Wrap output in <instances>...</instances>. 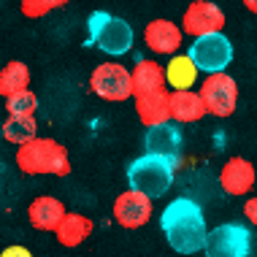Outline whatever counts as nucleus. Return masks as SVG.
<instances>
[{
    "instance_id": "nucleus-24",
    "label": "nucleus",
    "mask_w": 257,
    "mask_h": 257,
    "mask_svg": "<svg viewBox=\"0 0 257 257\" xmlns=\"http://www.w3.org/2000/svg\"><path fill=\"white\" fill-rule=\"evenodd\" d=\"M244 214H246V219L252 222V225H257V195L246 198V203H244Z\"/></svg>"
},
{
    "instance_id": "nucleus-19",
    "label": "nucleus",
    "mask_w": 257,
    "mask_h": 257,
    "mask_svg": "<svg viewBox=\"0 0 257 257\" xmlns=\"http://www.w3.org/2000/svg\"><path fill=\"white\" fill-rule=\"evenodd\" d=\"M163 73H165V84H168L173 92H179V89H190L192 84H195V79H198L195 62L187 57V54H182V52L171 54V60H168V65L163 68Z\"/></svg>"
},
{
    "instance_id": "nucleus-20",
    "label": "nucleus",
    "mask_w": 257,
    "mask_h": 257,
    "mask_svg": "<svg viewBox=\"0 0 257 257\" xmlns=\"http://www.w3.org/2000/svg\"><path fill=\"white\" fill-rule=\"evenodd\" d=\"M22 89H30V68L19 60H11L0 68V98L17 95Z\"/></svg>"
},
{
    "instance_id": "nucleus-9",
    "label": "nucleus",
    "mask_w": 257,
    "mask_h": 257,
    "mask_svg": "<svg viewBox=\"0 0 257 257\" xmlns=\"http://www.w3.org/2000/svg\"><path fill=\"white\" fill-rule=\"evenodd\" d=\"M222 27H225V14L211 0H192L182 14V33L190 38L222 33Z\"/></svg>"
},
{
    "instance_id": "nucleus-6",
    "label": "nucleus",
    "mask_w": 257,
    "mask_h": 257,
    "mask_svg": "<svg viewBox=\"0 0 257 257\" xmlns=\"http://www.w3.org/2000/svg\"><path fill=\"white\" fill-rule=\"evenodd\" d=\"M206 257H249L252 252V233L238 222H225L206 233L203 244Z\"/></svg>"
},
{
    "instance_id": "nucleus-26",
    "label": "nucleus",
    "mask_w": 257,
    "mask_h": 257,
    "mask_svg": "<svg viewBox=\"0 0 257 257\" xmlns=\"http://www.w3.org/2000/svg\"><path fill=\"white\" fill-rule=\"evenodd\" d=\"M244 6H246L252 14H257V0H244Z\"/></svg>"
},
{
    "instance_id": "nucleus-16",
    "label": "nucleus",
    "mask_w": 257,
    "mask_h": 257,
    "mask_svg": "<svg viewBox=\"0 0 257 257\" xmlns=\"http://www.w3.org/2000/svg\"><path fill=\"white\" fill-rule=\"evenodd\" d=\"M130 87H133V95H149L157 92V89H165V73L163 65L157 60H138L136 68L130 71Z\"/></svg>"
},
{
    "instance_id": "nucleus-25",
    "label": "nucleus",
    "mask_w": 257,
    "mask_h": 257,
    "mask_svg": "<svg viewBox=\"0 0 257 257\" xmlns=\"http://www.w3.org/2000/svg\"><path fill=\"white\" fill-rule=\"evenodd\" d=\"M41 3H44L46 11H54V9H60V6H65L68 0H41Z\"/></svg>"
},
{
    "instance_id": "nucleus-22",
    "label": "nucleus",
    "mask_w": 257,
    "mask_h": 257,
    "mask_svg": "<svg viewBox=\"0 0 257 257\" xmlns=\"http://www.w3.org/2000/svg\"><path fill=\"white\" fill-rule=\"evenodd\" d=\"M6 111H9V116H36L38 95L30 92V89H22V92H17V95H9V98H6Z\"/></svg>"
},
{
    "instance_id": "nucleus-12",
    "label": "nucleus",
    "mask_w": 257,
    "mask_h": 257,
    "mask_svg": "<svg viewBox=\"0 0 257 257\" xmlns=\"http://www.w3.org/2000/svg\"><path fill=\"white\" fill-rule=\"evenodd\" d=\"M254 182H257V168L246 157H230L219 171L222 190L233 198H241V195H246V192H252Z\"/></svg>"
},
{
    "instance_id": "nucleus-3",
    "label": "nucleus",
    "mask_w": 257,
    "mask_h": 257,
    "mask_svg": "<svg viewBox=\"0 0 257 257\" xmlns=\"http://www.w3.org/2000/svg\"><path fill=\"white\" fill-rule=\"evenodd\" d=\"M176 168L179 163H173L168 157H160V155H141L136 157L133 163L127 165V182L130 190L147 195L149 200L163 198L165 192L171 190L173 179H176Z\"/></svg>"
},
{
    "instance_id": "nucleus-18",
    "label": "nucleus",
    "mask_w": 257,
    "mask_h": 257,
    "mask_svg": "<svg viewBox=\"0 0 257 257\" xmlns=\"http://www.w3.org/2000/svg\"><path fill=\"white\" fill-rule=\"evenodd\" d=\"M136 114L141 124H160V122H171V111H168V92L165 89H157V92L149 95H138L136 98Z\"/></svg>"
},
{
    "instance_id": "nucleus-1",
    "label": "nucleus",
    "mask_w": 257,
    "mask_h": 257,
    "mask_svg": "<svg viewBox=\"0 0 257 257\" xmlns=\"http://www.w3.org/2000/svg\"><path fill=\"white\" fill-rule=\"evenodd\" d=\"M160 227L171 249L179 254H198L206 244V217L200 203H195L192 198L171 200L160 214Z\"/></svg>"
},
{
    "instance_id": "nucleus-8",
    "label": "nucleus",
    "mask_w": 257,
    "mask_h": 257,
    "mask_svg": "<svg viewBox=\"0 0 257 257\" xmlns=\"http://www.w3.org/2000/svg\"><path fill=\"white\" fill-rule=\"evenodd\" d=\"M89 89L108 103L127 100L130 95H133L130 71L124 65H119V62H100L92 71V76H89Z\"/></svg>"
},
{
    "instance_id": "nucleus-5",
    "label": "nucleus",
    "mask_w": 257,
    "mask_h": 257,
    "mask_svg": "<svg viewBox=\"0 0 257 257\" xmlns=\"http://www.w3.org/2000/svg\"><path fill=\"white\" fill-rule=\"evenodd\" d=\"M187 57L203 73H222L233 62V44L225 33H208L192 41Z\"/></svg>"
},
{
    "instance_id": "nucleus-21",
    "label": "nucleus",
    "mask_w": 257,
    "mask_h": 257,
    "mask_svg": "<svg viewBox=\"0 0 257 257\" xmlns=\"http://www.w3.org/2000/svg\"><path fill=\"white\" fill-rule=\"evenodd\" d=\"M0 136L6 141L17 144V147H22V144L38 138V122H36V116H9L0 124Z\"/></svg>"
},
{
    "instance_id": "nucleus-23",
    "label": "nucleus",
    "mask_w": 257,
    "mask_h": 257,
    "mask_svg": "<svg viewBox=\"0 0 257 257\" xmlns=\"http://www.w3.org/2000/svg\"><path fill=\"white\" fill-rule=\"evenodd\" d=\"M0 257H33V252L25 246H19V244H14V246H6L3 252H0Z\"/></svg>"
},
{
    "instance_id": "nucleus-15",
    "label": "nucleus",
    "mask_w": 257,
    "mask_h": 257,
    "mask_svg": "<svg viewBox=\"0 0 257 257\" xmlns=\"http://www.w3.org/2000/svg\"><path fill=\"white\" fill-rule=\"evenodd\" d=\"M168 111H171V122H176V124H190V122H198L206 116L203 100L192 89L168 92Z\"/></svg>"
},
{
    "instance_id": "nucleus-4",
    "label": "nucleus",
    "mask_w": 257,
    "mask_h": 257,
    "mask_svg": "<svg viewBox=\"0 0 257 257\" xmlns=\"http://www.w3.org/2000/svg\"><path fill=\"white\" fill-rule=\"evenodd\" d=\"M87 33H89V44L98 46L103 54L111 57H122L133 49L136 33L124 19L114 17L108 11H92L87 17Z\"/></svg>"
},
{
    "instance_id": "nucleus-17",
    "label": "nucleus",
    "mask_w": 257,
    "mask_h": 257,
    "mask_svg": "<svg viewBox=\"0 0 257 257\" xmlns=\"http://www.w3.org/2000/svg\"><path fill=\"white\" fill-rule=\"evenodd\" d=\"M89 233H92V219L84 217V214H73V211L65 214L60 219V225L54 227V235H57L60 246H65V249L81 246L89 238Z\"/></svg>"
},
{
    "instance_id": "nucleus-10",
    "label": "nucleus",
    "mask_w": 257,
    "mask_h": 257,
    "mask_svg": "<svg viewBox=\"0 0 257 257\" xmlns=\"http://www.w3.org/2000/svg\"><path fill=\"white\" fill-rule=\"evenodd\" d=\"M182 147H184V138H182V127L176 122H160L147 127V136H144V149L149 155H160V157H168L173 163L182 160Z\"/></svg>"
},
{
    "instance_id": "nucleus-11",
    "label": "nucleus",
    "mask_w": 257,
    "mask_h": 257,
    "mask_svg": "<svg viewBox=\"0 0 257 257\" xmlns=\"http://www.w3.org/2000/svg\"><path fill=\"white\" fill-rule=\"evenodd\" d=\"M152 214H155L152 200L147 195H141V192H136V190L119 192L114 200V219L119 222L122 227H127V230L144 227L152 219Z\"/></svg>"
},
{
    "instance_id": "nucleus-7",
    "label": "nucleus",
    "mask_w": 257,
    "mask_h": 257,
    "mask_svg": "<svg viewBox=\"0 0 257 257\" xmlns=\"http://www.w3.org/2000/svg\"><path fill=\"white\" fill-rule=\"evenodd\" d=\"M200 100H203L206 114L211 116H230L235 106H238V84H235L233 76H227L225 71L222 73H208L206 81L200 84Z\"/></svg>"
},
{
    "instance_id": "nucleus-14",
    "label": "nucleus",
    "mask_w": 257,
    "mask_h": 257,
    "mask_svg": "<svg viewBox=\"0 0 257 257\" xmlns=\"http://www.w3.org/2000/svg\"><path fill=\"white\" fill-rule=\"evenodd\" d=\"M68 214V208L62 206V200L52 198V195H38L27 206V219L36 230H44V233H54V227L60 225V219Z\"/></svg>"
},
{
    "instance_id": "nucleus-2",
    "label": "nucleus",
    "mask_w": 257,
    "mask_h": 257,
    "mask_svg": "<svg viewBox=\"0 0 257 257\" xmlns=\"http://www.w3.org/2000/svg\"><path fill=\"white\" fill-rule=\"evenodd\" d=\"M14 163H17V168L22 171L25 176H44V173L68 176V173H71L68 149L62 147L60 141H54V138H33V141L17 147Z\"/></svg>"
},
{
    "instance_id": "nucleus-13",
    "label": "nucleus",
    "mask_w": 257,
    "mask_h": 257,
    "mask_svg": "<svg viewBox=\"0 0 257 257\" xmlns=\"http://www.w3.org/2000/svg\"><path fill=\"white\" fill-rule=\"evenodd\" d=\"M182 41H184L182 27L176 22H171V19H152L144 27V44L155 54H176Z\"/></svg>"
}]
</instances>
